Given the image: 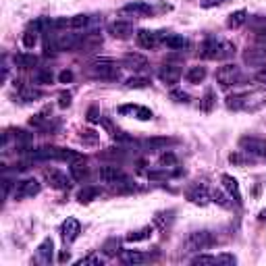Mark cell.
<instances>
[{
    "mask_svg": "<svg viewBox=\"0 0 266 266\" xmlns=\"http://www.w3.org/2000/svg\"><path fill=\"white\" fill-rule=\"evenodd\" d=\"M233 54H235V46L231 42L210 38L202 44V56L208 60H225V58H231Z\"/></svg>",
    "mask_w": 266,
    "mask_h": 266,
    "instance_id": "cell-1",
    "label": "cell"
},
{
    "mask_svg": "<svg viewBox=\"0 0 266 266\" xmlns=\"http://www.w3.org/2000/svg\"><path fill=\"white\" fill-rule=\"evenodd\" d=\"M212 243H214V235L210 231H193L185 237L183 247L185 252H200V250H208Z\"/></svg>",
    "mask_w": 266,
    "mask_h": 266,
    "instance_id": "cell-2",
    "label": "cell"
},
{
    "mask_svg": "<svg viewBox=\"0 0 266 266\" xmlns=\"http://www.w3.org/2000/svg\"><path fill=\"white\" fill-rule=\"evenodd\" d=\"M90 73L96 79H108V81H112V79H119V67L108 58H100L90 67Z\"/></svg>",
    "mask_w": 266,
    "mask_h": 266,
    "instance_id": "cell-3",
    "label": "cell"
},
{
    "mask_svg": "<svg viewBox=\"0 0 266 266\" xmlns=\"http://www.w3.org/2000/svg\"><path fill=\"white\" fill-rule=\"evenodd\" d=\"M239 150L252 158H266V141L262 137L245 135L239 139Z\"/></svg>",
    "mask_w": 266,
    "mask_h": 266,
    "instance_id": "cell-4",
    "label": "cell"
},
{
    "mask_svg": "<svg viewBox=\"0 0 266 266\" xmlns=\"http://www.w3.org/2000/svg\"><path fill=\"white\" fill-rule=\"evenodd\" d=\"M216 81L223 85V87L237 85L239 81H241V71H239L237 65L227 63V65H223V67L216 69Z\"/></svg>",
    "mask_w": 266,
    "mask_h": 266,
    "instance_id": "cell-5",
    "label": "cell"
},
{
    "mask_svg": "<svg viewBox=\"0 0 266 266\" xmlns=\"http://www.w3.org/2000/svg\"><path fill=\"white\" fill-rule=\"evenodd\" d=\"M98 175H100V179L104 183H110V185H119L127 179V175L121 171V166L117 164H104L98 168Z\"/></svg>",
    "mask_w": 266,
    "mask_h": 266,
    "instance_id": "cell-6",
    "label": "cell"
},
{
    "mask_svg": "<svg viewBox=\"0 0 266 266\" xmlns=\"http://www.w3.org/2000/svg\"><path fill=\"white\" fill-rule=\"evenodd\" d=\"M42 189V185L35 181V179H23L17 183V187H15V200H25V198H33V196H38Z\"/></svg>",
    "mask_w": 266,
    "mask_h": 266,
    "instance_id": "cell-7",
    "label": "cell"
},
{
    "mask_svg": "<svg viewBox=\"0 0 266 266\" xmlns=\"http://www.w3.org/2000/svg\"><path fill=\"white\" fill-rule=\"evenodd\" d=\"M79 42H81V35L79 33H60L58 38H54L56 50H60V52L79 50Z\"/></svg>",
    "mask_w": 266,
    "mask_h": 266,
    "instance_id": "cell-8",
    "label": "cell"
},
{
    "mask_svg": "<svg viewBox=\"0 0 266 266\" xmlns=\"http://www.w3.org/2000/svg\"><path fill=\"white\" fill-rule=\"evenodd\" d=\"M44 179H46L50 187H54V189H69V185H71L67 175L60 173L58 168H46V171H44Z\"/></svg>",
    "mask_w": 266,
    "mask_h": 266,
    "instance_id": "cell-9",
    "label": "cell"
},
{
    "mask_svg": "<svg viewBox=\"0 0 266 266\" xmlns=\"http://www.w3.org/2000/svg\"><path fill=\"white\" fill-rule=\"evenodd\" d=\"M52 256H54V241H52L50 237H46L38 245V250H35L33 262H38V264H50L52 262Z\"/></svg>",
    "mask_w": 266,
    "mask_h": 266,
    "instance_id": "cell-10",
    "label": "cell"
},
{
    "mask_svg": "<svg viewBox=\"0 0 266 266\" xmlns=\"http://www.w3.org/2000/svg\"><path fill=\"white\" fill-rule=\"evenodd\" d=\"M158 79H160L164 85H175L181 79V69L177 65L166 63V65H162L160 69H158Z\"/></svg>",
    "mask_w": 266,
    "mask_h": 266,
    "instance_id": "cell-11",
    "label": "cell"
},
{
    "mask_svg": "<svg viewBox=\"0 0 266 266\" xmlns=\"http://www.w3.org/2000/svg\"><path fill=\"white\" fill-rule=\"evenodd\" d=\"M81 233V225H79L77 218H67L63 225H60V235H63L65 243H73L75 239Z\"/></svg>",
    "mask_w": 266,
    "mask_h": 266,
    "instance_id": "cell-12",
    "label": "cell"
},
{
    "mask_svg": "<svg viewBox=\"0 0 266 266\" xmlns=\"http://www.w3.org/2000/svg\"><path fill=\"white\" fill-rule=\"evenodd\" d=\"M102 46V33L98 31H90L81 35V42H79V52H94Z\"/></svg>",
    "mask_w": 266,
    "mask_h": 266,
    "instance_id": "cell-13",
    "label": "cell"
},
{
    "mask_svg": "<svg viewBox=\"0 0 266 266\" xmlns=\"http://www.w3.org/2000/svg\"><path fill=\"white\" fill-rule=\"evenodd\" d=\"M135 40L144 50H154L158 46V42H160V35L156 31H150V29H139L135 33Z\"/></svg>",
    "mask_w": 266,
    "mask_h": 266,
    "instance_id": "cell-14",
    "label": "cell"
},
{
    "mask_svg": "<svg viewBox=\"0 0 266 266\" xmlns=\"http://www.w3.org/2000/svg\"><path fill=\"white\" fill-rule=\"evenodd\" d=\"M154 8L148 2H129L121 8V15H131V17H150Z\"/></svg>",
    "mask_w": 266,
    "mask_h": 266,
    "instance_id": "cell-15",
    "label": "cell"
},
{
    "mask_svg": "<svg viewBox=\"0 0 266 266\" xmlns=\"http://www.w3.org/2000/svg\"><path fill=\"white\" fill-rule=\"evenodd\" d=\"M119 114H133L139 121H150L152 119V110L146 106H137V104H123L119 106Z\"/></svg>",
    "mask_w": 266,
    "mask_h": 266,
    "instance_id": "cell-16",
    "label": "cell"
},
{
    "mask_svg": "<svg viewBox=\"0 0 266 266\" xmlns=\"http://www.w3.org/2000/svg\"><path fill=\"white\" fill-rule=\"evenodd\" d=\"M108 33L112 35V38H117V40H127L131 38V33H133V23L129 21H114L108 25Z\"/></svg>",
    "mask_w": 266,
    "mask_h": 266,
    "instance_id": "cell-17",
    "label": "cell"
},
{
    "mask_svg": "<svg viewBox=\"0 0 266 266\" xmlns=\"http://www.w3.org/2000/svg\"><path fill=\"white\" fill-rule=\"evenodd\" d=\"M123 67L131 71H144L148 69V58L144 54H137V52H129L123 56Z\"/></svg>",
    "mask_w": 266,
    "mask_h": 266,
    "instance_id": "cell-18",
    "label": "cell"
},
{
    "mask_svg": "<svg viewBox=\"0 0 266 266\" xmlns=\"http://www.w3.org/2000/svg\"><path fill=\"white\" fill-rule=\"evenodd\" d=\"M220 183H223V187L227 189L229 198H233L235 204H241V189H239V183H237L235 177L223 175V177H220Z\"/></svg>",
    "mask_w": 266,
    "mask_h": 266,
    "instance_id": "cell-19",
    "label": "cell"
},
{
    "mask_svg": "<svg viewBox=\"0 0 266 266\" xmlns=\"http://www.w3.org/2000/svg\"><path fill=\"white\" fill-rule=\"evenodd\" d=\"M243 60L250 67H264L266 65V50H262V48H247L245 52H243Z\"/></svg>",
    "mask_w": 266,
    "mask_h": 266,
    "instance_id": "cell-20",
    "label": "cell"
},
{
    "mask_svg": "<svg viewBox=\"0 0 266 266\" xmlns=\"http://www.w3.org/2000/svg\"><path fill=\"white\" fill-rule=\"evenodd\" d=\"M171 144H175V139L171 137H150L144 141V150L146 152H160V150H166Z\"/></svg>",
    "mask_w": 266,
    "mask_h": 266,
    "instance_id": "cell-21",
    "label": "cell"
},
{
    "mask_svg": "<svg viewBox=\"0 0 266 266\" xmlns=\"http://www.w3.org/2000/svg\"><path fill=\"white\" fill-rule=\"evenodd\" d=\"M69 171H71V177H73L75 181H83V179H87V162H85V158H79V160H75V162H71V166H69Z\"/></svg>",
    "mask_w": 266,
    "mask_h": 266,
    "instance_id": "cell-22",
    "label": "cell"
},
{
    "mask_svg": "<svg viewBox=\"0 0 266 266\" xmlns=\"http://www.w3.org/2000/svg\"><path fill=\"white\" fill-rule=\"evenodd\" d=\"M162 42H164V46H166L168 50H185V48L189 46L187 38H183V35H177V33H168Z\"/></svg>",
    "mask_w": 266,
    "mask_h": 266,
    "instance_id": "cell-23",
    "label": "cell"
},
{
    "mask_svg": "<svg viewBox=\"0 0 266 266\" xmlns=\"http://www.w3.org/2000/svg\"><path fill=\"white\" fill-rule=\"evenodd\" d=\"M13 63L17 69H33L38 65V56L35 54H27V52H19V54H15Z\"/></svg>",
    "mask_w": 266,
    "mask_h": 266,
    "instance_id": "cell-24",
    "label": "cell"
},
{
    "mask_svg": "<svg viewBox=\"0 0 266 266\" xmlns=\"http://www.w3.org/2000/svg\"><path fill=\"white\" fill-rule=\"evenodd\" d=\"M17 98H19V102H35L42 98V92L38 90V87H29V85H21L19 87V94H17Z\"/></svg>",
    "mask_w": 266,
    "mask_h": 266,
    "instance_id": "cell-25",
    "label": "cell"
},
{
    "mask_svg": "<svg viewBox=\"0 0 266 266\" xmlns=\"http://www.w3.org/2000/svg\"><path fill=\"white\" fill-rule=\"evenodd\" d=\"M187 200H189L191 204H198V206H206V204L210 202V193L198 185V187H193V189L187 193Z\"/></svg>",
    "mask_w": 266,
    "mask_h": 266,
    "instance_id": "cell-26",
    "label": "cell"
},
{
    "mask_svg": "<svg viewBox=\"0 0 266 266\" xmlns=\"http://www.w3.org/2000/svg\"><path fill=\"white\" fill-rule=\"evenodd\" d=\"M121 262L123 264H129V266H135V264H144L146 262V256L137 252V250H123L121 252Z\"/></svg>",
    "mask_w": 266,
    "mask_h": 266,
    "instance_id": "cell-27",
    "label": "cell"
},
{
    "mask_svg": "<svg viewBox=\"0 0 266 266\" xmlns=\"http://www.w3.org/2000/svg\"><path fill=\"white\" fill-rule=\"evenodd\" d=\"M247 21V11L245 8H239V11L231 13L229 15V19H227V27H231V29H237V27H241V25Z\"/></svg>",
    "mask_w": 266,
    "mask_h": 266,
    "instance_id": "cell-28",
    "label": "cell"
},
{
    "mask_svg": "<svg viewBox=\"0 0 266 266\" xmlns=\"http://www.w3.org/2000/svg\"><path fill=\"white\" fill-rule=\"evenodd\" d=\"M185 79H187L189 83H193V85L202 83L204 79H206V67H200V65L198 67H191L187 73H185Z\"/></svg>",
    "mask_w": 266,
    "mask_h": 266,
    "instance_id": "cell-29",
    "label": "cell"
},
{
    "mask_svg": "<svg viewBox=\"0 0 266 266\" xmlns=\"http://www.w3.org/2000/svg\"><path fill=\"white\" fill-rule=\"evenodd\" d=\"M214 106H216V94H214V90H206V94H204L202 100H200L202 112H212V110H214Z\"/></svg>",
    "mask_w": 266,
    "mask_h": 266,
    "instance_id": "cell-30",
    "label": "cell"
},
{
    "mask_svg": "<svg viewBox=\"0 0 266 266\" xmlns=\"http://www.w3.org/2000/svg\"><path fill=\"white\" fill-rule=\"evenodd\" d=\"M154 233V227H144V229H137V231H133L127 235V241L131 243H137V241H146V239H150Z\"/></svg>",
    "mask_w": 266,
    "mask_h": 266,
    "instance_id": "cell-31",
    "label": "cell"
},
{
    "mask_svg": "<svg viewBox=\"0 0 266 266\" xmlns=\"http://www.w3.org/2000/svg\"><path fill=\"white\" fill-rule=\"evenodd\" d=\"M98 196H100V189L94 187V185H87V187H83L81 191L77 193V200L81 202V204H90L92 200H96Z\"/></svg>",
    "mask_w": 266,
    "mask_h": 266,
    "instance_id": "cell-32",
    "label": "cell"
},
{
    "mask_svg": "<svg viewBox=\"0 0 266 266\" xmlns=\"http://www.w3.org/2000/svg\"><path fill=\"white\" fill-rule=\"evenodd\" d=\"M245 98H247V94H231L227 98V108L229 110H241L245 106Z\"/></svg>",
    "mask_w": 266,
    "mask_h": 266,
    "instance_id": "cell-33",
    "label": "cell"
},
{
    "mask_svg": "<svg viewBox=\"0 0 266 266\" xmlns=\"http://www.w3.org/2000/svg\"><path fill=\"white\" fill-rule=\"evenodd\" d=\"M173 214H175L173 210H166V212H158V214L154 216V225H156L158 229H162V231H164V229H166L168 225L173 223Z\"/></svg>",
    "mask_w": 266,
    "mask_h": 266,
    "instance_id": "cell-34",
    "label": "cell"
},
{
    "mask_svg": "<svg viewBox=\"0 0 266 266\" xmlns=\"http://www.w3.org/2000/svg\"><path fill=\"white\" fill-rule=\"evenodd\" d=\"M90 23H92L90 15H75V17H71V29H85V27H90Z\"/></svg>",
    "mask_w": 266,
    "mask_h": 266,
    "instance_id": "cell-35",
    "label": "cell"
},
{
    "mask_svg": "<svg viewBox=\"0 0 266 266\" xmlns=\"http://www.w3.org/2000/svg\"><path fill=\"white\" fill-rule=\"evenodd\" d=\"M125 85L129 87V90H144V87L150 85V79L148 77H129Z\"/></svg>",
    "mask_w": 266,
    "mask_h": 266,
    "instance_id": "cell-36",
    "label": "cell"
},
{
    "mask_svg": "<svg viewBox=\"0 0 266 266\" xmlns=\"http://www.w3.org/2000/svg\"><path fill=\"white\" fill-rule=\"evenodd\" d=\"M33 79H35V83H42V85H48V83H52V73L48 69H38L35 71V75H33Z\"/></svg>",
    "mask_w": 266,
    "mask_h": 266,
    "instance_id": "cell-37",
    "label": "cell"
},
{
    "mask_svg": "<svg viewBox=\"0 0 266 266\" xmlns=\"http://www.w3.org/2000/svg\"><path fill=\"white\" fill-rule=\"evenodd\" d=\"M38 33H40V31H35V29H31V27L25 29V33H23V46H25V48H33L35 42H38Z\"/></svg>",
    "mask_w": 266,
    "mask_h": 266,
    "instance_id": "cell-38",
    "label": "cell"
},
{
    "mask_svg": "<svg viewBox=\"0 0 266 266\" xmlns=\"http://www.w3.org/2000/svg\"><path fill=\"white\" fill-rule=\"evenodd\" d=\"M46 114H48V112H40V114H35V117H31V119H29V125L35 127V129L46 127L48 121H50V117H46Z\"/></svg>",
    "mask_w": 266,
    "mask_h": 266,
    "instance_id": "cell-39",
    "label": "cell"
},
{
    "mask_svg": "<svg viewBox=\"0 0 266 266\" xmlns=\"http://www.w3.org/2000/svg\"><path fill=\"white\" fill-rule=\"evenodd\" d=\"M210 200L214 202V204H218V206H223V208L231 206V200H229L223 191H212V193H210Z\"/></svg>",
    "mask_w": 266,
    "mask_h": 266,
    "instance_id": "cell-40",
    "label": "cell"
},
{
    "mask_svg": "<svg viewBox=\"0 0 266 266\" xmlns=\"http://www.w3.org/2000/svg\"><path fill=\"white\" fill-rule=\"evenodd\" d=\"M168 177H171V173L166 171V166H164V171H160V168H156V171H148V179L150 181H166Z\"/></svg>",
    "mask_w": 266,
    "mask_h": 266,
    "instance_id": "cell-41",
    "label": "cell"
},
{
    "mask_svg": "<svg viewBox=\"0 0 266 266\" xmlns=\"http://www.w3.org/2000/svg\"><path fill=\"white\" fill-rule=\"evenodd\" d=\"M98 139H100V135L96 131H92V129H87V131H81V141L83 144H90V146H94V144H98Z\"/></svg>",
    "mask_w": 266,
    "mask_h": 266,
    "instance_id": "cell-42",
    "label": "cell"
},
{
    "mask_svg": "<svg viewBox=\"0 0 266 266\" xmlns=\"http://www.w3.org/2000/svg\"><path fill=\"white\" fill-rule=\"evenodd\" d=\"M191 264H208V266H212V264H218V260H216V256L200 254V256H196V258H191Z\"/></svg>",
    "mask_w": 266,
    "mask_h": 266,
    "instance_id": "cell-43",
    "label": "cell"
},
{
    "mask_svg": "<svg viewBox=\"0 0 266 266\" xmlns=\"http://www.w3.org/2000/svg\"><path fill=\"white\" fill-rule=\"evenodd\" d=\"M75 264H77V266H87V264H94V266H102V264H104V260L100 258V256H85V258L77 260Z\"/></svg>",
    "mask_w": 266,
    "mask_h": 266,
    "instance_id": "cell-44",
    "label": "cell"
},
{
    "mask_svg": "<svg viewBox=\"0 0 266 266\" xmlns=\"http://www.w3.org/2000/svg\"><path fill=\"white\" fill-rule=\"evenodd\" d=\"M171 100H175V102H187L189 96L185 94L183 90H173V92H171Z\"/></svg>",
    "mask_w": 266,
    "mask_h": 266,
    "instance_id": "cell-45",
    "label": "cell"
},
{
    "mask_svg": "<svg viewBox=\"0 0 266 266\" xmlns=\"http://www.w3.org/2000/svg\"><path fill=\"white\" fill-rule=\"evenodd\" d=\"M160 162H162L164 166H175V164H177V158H175L173 152H164V154L160 156Z\"/></svg>",
    "mask_w": 266,
    "mask_h": 266,
    "instance_id": "cell-46",
    "label": "cell"
},
{
    "mask_svg": "<svg viewBox=\"0 0 266 266\" xmlns=\"http://www.w3.org/2000/svg\"><path fill=\"white\" fill-rule=\"evenodd\" d=\"M87 121H90V123H100V121H102V117H100V110L96 108V106H92V108L87 110Z\"/></svg>",
    "mask_w": 266,
    "mask_h": 266,
    "instance_id": "cell-47",
    "label": "cell"
},
{
    "mask_svg": "<svg viewBox=\"0 0 266 266\" xmlns=\"http://www.w3.org/2000/svg\"><path fill=\"white\" fill-rule=\"evenodd\" d=\"M58 81L60 83H71V81H73V71H69V69L60 71V73H58Z\"/></svg>",
    "mask_w": 266,
    "mask_h": 266,
    "instance_id": "cell-48",
    "label": "cell"
},
{
    "mask_svg": "<svg viewBox=\"0 0 266 266\" xmlns=\"http://www.w3.org/2000/svg\"><path fill=\"white\" fill-rule=\"evenodd\" d=\"M216 260H218V264H235L237 262L233 254H220V256H216Z\"/></svg>",
    "mask_w": 266,
    "mask_h": 266,
    "instance_id": "cell-49",
    "label": "cell"
},
{
    "mask_svg": "<svg viewBox=\"0 0 266 266\" xmlns=\"http://www.w3.org/2000/svg\"><path fill=\"white\" fill-rule=\"evenodd\" d=\"M71 92H65V94H60V98H58V106L60 108H67V106H71Z\"/></svg>",
    "mask_w": 266,
    "mask_h": 266,
    "instance_id": "cell-50",
    "label": "cell"
},
{
    "mask_svg": "<svg viewBox=\"0 0 266 266\" xmlns=\"http://www.w3.org/2000/svg\"><path fill=\"white\" fill-rule=\"evenodd\" d=\"M227 0H202V8H212V6H220L225 4Z\"/></svg>",
    "mask_w": 266,
    "mask_h": 266,
    "instance_id": "cell-51",
    "label": "cell"
},
{
    "mask_svg": "<svg viewBox=\"0 0 266 266\" xmlns=\"http://www.w3.org/2000/svg\"><path fill=\"white\" fill-rule=\"evenodd\" d=\"M256 81H260V83H266V65L260 67V71L256 73Z\"/></svg>",
    "mask_w": 266,
    "mask_h": 266,
    "instance_id": "cell-52",
    "label": "cell"
},
{
    "mask_svg": "<svg viewBox=\"0 0 266 266\" xmlns=\"http://www.w3.org/2000/svg\"><path fill=\"white\" fill-rule=\"evenodd\" d=\"M258 218H260V220H262V223H264V220H266V208H264V210H262V212H260V216H258Z\"/></svg>",
    "mask_w": 266,
    "mask_h": 266,
    "instance_id": "cell-53",
    "label": "cell"
}]
</instances>
